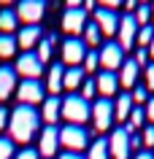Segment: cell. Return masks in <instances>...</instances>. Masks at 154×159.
<instances>
[{
  "label": "cell",
  "instance_id": "6da1fadb",
  "mask_svg": "<svg viewBox=\"0 0 154 159\" xmlns=\"http://www.w3.org/2000/svg\"><path fill=\"white\" fill-rule=\"evenodd\" d=\"M41 124V113L33 105H16V111H11L8 116V132L14 143H30L33 135L38 132Z\"/></svg>",
  "mask_w": 154,
  "mask_h": 159
},
{
  "label": "cell",
  "instance_id": "7a4b0ae2",
  "mask_svg": "<svg viewBox=\"0 0 154 159\" xmlns=\"http://www.w3.org/2000/svg\"><path fill=\"white\" fill-rule=\"evenodd\" d=\"M62 116L68 119V124H84L86 119L92 116V105L81 97V94H68L62 100Z\"/></svg>",
  "mask_w": 154,
  "mask_h": 159
},
{
  "label": "cell",
  "instance_id": "3957f363",
  "mask_svg": "<svg viewBox=\"0 0 154 159\" xmlns=\"http://www.w3.org/2000/svg\"><path fill=\"white\" fill-rule=\"evenodd\" d=\"M60 146L68 148L70 154H78V151H84L89 146V132H86L84 127H78V124L62 127L60 129Z\"/></svg>",
  "mask_w": 154,
  "mask_h": 159
},
{
  "label": "cell",
  "instance_id": "277c9868",
  "mask_svg": "<svg viewBox=\"0 0 154 159\" xmlns=\"http://www.w3.org/2000/svg\"><path fill=\"white\" fill-rule=\"evenodd\" d=\"M92 124H95V129L97 132H105L108 127H111V121H114V102L108 100V97H100V100H95V105H92Z\"/></svg>",
  "mask_w": 154,
  "mask_h": 159
},
{
  "label": "cell",
  "instance_id": "5b68a950",
  "mask_svg": "<svg viewBox=\"0 0 154 159\" xmlns=\"http://www.w3.org/2000/svg\"><path fill=\"white\" fill-rule=\"evenodd\" d=\"M14 70H16V75H25V81H38V75H41V70H43V62L38 59L35 51H25V54L16 59Z\"/></svg>",
  "mask_w": 154,
  "mask_h": 159
},
{
  "label": "cell",
  "instance_id": "8992f818",
  "mask_svg": "<svg viewBox=\"0 0 154 159\" xmlns=\"http://www.w3.org/2000/svg\"><path fill=\"white\" fill-rule=\"evenodd\" d=\"M86 51L89 49L84 46L81 38H65V41H62V62L70 65V67H78L81 62H84Z\"/></svg>",
  "mask_w": 154,
  "mask_h": 159
},
{
  "label": "cell",
  "instance_id": "52a82bcc",
  "mask_svg": "<svg viewBox=\"0 0 154 159\" xmlns=\"http://www.w3.org/2000/svg\"><path fill=\"white\" fill-rule=\"evenodd\" d=\"M97 57H100V67L103 70H108V73H114V70H119L122 62H124V51H122L119 43H105L100 51H97Z\"/></svg>",
  "mask_w": 154,
  "mask_h": 159
},
{
  "label": "cell",
  "instance_id": "ba28073f",
  "mask_svg": "<svg viewBox=\"0 0 154 159\" xmlns=\"http://www.w3.org/2000/svg\"><path fill=\"white\" fill-rule=\"evenodd\" d=\"M86 27V11L78 6V8H65L62 14V30L70 35V38H76L78 33H84Z\"/></svg>",
  "mask_w": 154,
  "mask_h": 159
},
{
  "label": "cell",
  "instance_id": "9c48e42d",
  "mask_svg": "<svg viewBox=\"0 0 154 159\" xmlns=\"http://www.w3.org/2000/svg\"><path fill=\"white\" fill-rule=\"evenodd\" d=\"M108 151H111L114 159H130V135L124 127H116L111 132V138H108Z\"/></svg>",
  "mask_w": 154,
  "mask_h": 159
},
{
  "label": "cell",
  "instance_id": "30bf717a",
  "mask_svg": "<svg viewBox=\"0 0 154 159\" xmlns=\"http://www.w3.org/2000/svg\"><path fill=\"white\" fill-rule=\"evenodd\" d=\"M119 46H122V51L124 49H133V43H135V38H138V22H135V16L133 14H124V16H119Z\"/></svg>",
  "mask_w": 154,
  "mask_h": 159
},
{
  "label": "cell",
  "instance_id": "8fae6325",
  "mask_svg": "<svg viewBox=\"0 0 154 159\" xmlns=\"http://www.w3.org/2000/svg\"><path fill=\"white\" fill-rule=\"evenodd\" d=\"M43 11H46V3H41V0H25V3H19V8H16V19H22L25 27H30L35 22H41Z\"/></svg>",
  "mask_w": 154,
  "mask_h": 159
},
{
  "label": "cell",
  "instance_id": "7c38bea8",
  "mask_svg": "<svg viewBox=\"0 0 154 159\" xmlns=\"http://www.w3.org/2000/svg\"><path fill=\"white\" fill-rule=\"evenodd\" d=\"M16 97H19V105H35V102L46 100L43 97V84L41 81H22L16 89Z\"/></svg>",
  "mask_w": 154,
  "mask_h": 159
},
{
  "label": "cell",
  "instance_id": "4fadbf2b",
  "mask_svg": "<svg viewBox=\"0 0 154 159\" xmlns=\"http://www.w3.org/2000/svg\"><path fill=\"white\" fill-rule=\"evenodd\" d=\"M60 148V127H43L41 129V143H38V154L51 159Z\"/></svg>",
  "mask_w": 154,
  "mask_h": 159
},
{
  "label": "cell",
  "instance_id": "5bb4252c",
  "mask_svg": "<svg viewBox=\"0 0 154 159\" xmlns=\"http://www.w3.org/2000/svg\"><path fill=\"white\" fill-rule=\"evenodd\" d=\"M95 25L100 27L103 35H114L116 30H119V16H116V11H108V8H95Z\"/></svg>",
  "mask_w": 154,
  "mask_h": 159
},
{
  "label": "cell",
  "instance_id": "9a60e30c",
  "mask_svg": "<svg viewBox=\"0 0 154 159\" xmlns=\"http://www.w3.org/2000/svg\"><path fill=\"white\" fill-rule=\"evenodd\" d=\"M46 127H57V119L62 116V100L60 97H46L43 100V111H41Z\"/></svg>",
  "mask_w": 154,
  "mask_h": 159
},
{
  "label": "cell",
  "instance_id": "2e32d148",
  "mask_svg": "<svg viewBox=\"0 0 154 159\" xmlns=\"http://www.w3.org/2000/svg\"><path fill=\"white\" fill-rule=\"evenodd\" d=\"M95 86L103 97H111L116 94V86H119V75L116 73H108V70H100V75L95 78Z\"/></svg>",
  "mask_w": 154,
  "mask_h": 159
},
{
  "label": "cell",
  "instance_id": "e0dca14e",
  "mask_svg": "<svg viewBox=\"0 0 154 159\" xmlns=\"http://www.w3.org/2000/svg\"><path fill=\"white\" fill-rule=\"evenodd\" d=\"M41 43V27L38 25H30V27H22L16 35V46H22L25 51H30L33 46Z\"/></svg>",
  "mask_w": 154,
  "mask_h": 159
},
{
  "label": "cell",
  "instance_id": "ac0fdd59",
  "mask_svg": "<svg viewBox=\"0 0 154 159\" xmlns=\"http://www.w3.org/2000/svg\"><path fill=\"white\" fill-rule=\"evenodd\" d=\"M16 89V70L14 67H0V100H8Z\"/></svg>",
  "mask_w": 154,
  "mask_h": 159
},
{
  "label": "cell",
  "instance_id": "d6986e66",
  "mask_svg": "<svg viewBox=\"0 0 154 159\" xmlns=\"http://www.w3.org/2000/svg\"><path fill=\"white\" fill-rule=\"evenodd\" d=\"M135 81H138V65L135 59H124L119 67V86L124 89H135Z\"/></svg>",
  "mask_w": 154,
  "mask_h": 159
},
{
  "label": "cell",
  "instance_id": "ffe728a7",
  "mask_svg": "<svg viewBox=\"0 0 154 159\" xmlns=\"http://www.w3.org/2000/svg\"><path fill=\"white\" fill-rule=\"evenodd\" d=\"M133 108H135V102H133L130 92H122L119 97H116V102H114V119H116V121H127Z\"/></svg>",
  "mask_w": 154,
  "mask_h": 159
},
{
  "label": "cell",
  "instance_id": "44dd1931",
  "mask_svg": "<svg viewBox=\"0 0 154 159\" xmlns=\"http://www.w3.org/2000/svg\"><path fill=\"white\" fill-rule=\"evenodd\" d=\"M62 75H65V67L62 62L49 67V81H46V89L51 92V97H57V92H62Z\"/></svg>",
  "mask_w": 154,
  "mask_h": 159
},
{
  "label": "cell",
  "instance_id": "7402d4cb",
  "mask_svg": "<svg viewBox=\"0 0 154 159\" xmlns=\"http://www.w3.org/2000/svg\"><path fill=\"white\" fill-rule=\"evenodd\" d=\"M81 81H84V67H68L65 70V75H62V89H78L81 86Z\"/></svg>",
  "mask_w": 154,
  "mask_h": 159
},
{
  "label": "cell",
  "instance_id": "603a6c76",
  "mask_svg": "<svg viewBox=\"0 0 154 159\" xmlns=\"http://www.w3.org/2000/svg\"><path fill=\"white\" fill-rule=\"evenodd\" d=\"M16 11L14 8H3L0 11V33L3 35H11L14 33V30H16Z\"/></svg>",
  "mask_w": 154,
  "mask_h": 159
},
{
  "label": "cell",
  "instance_id": "cb8c5ba5",
  "mask_svg": "<svg viewBox=\"0 0 154 159\" xmlns=\"http://www.w3.org/2000/svg\"><path fill=\"white\" fill-rule=\"evenodd\" d=\"M108 157H111V151H108V140L105 138H97L95 143H89L86 159H108Z\"/></svg>",
  "mask_w": 154,
  "mask_h": 159
},
{
  "label": "cell",
  "instance_id": "d4e9b609",
  "mask_svg": "<svg viewBox=\"0 0 154 159\" xmlns=\"http://www.w3.org/2000/svg\"><path fill=\"white\" fill-rule=\"evenodd\" d=\"M100 38H103V33H100V27L95 25V22H86V27H84V46H97L100 43Z\"/></svg>",
  "mask_w": 154,
  "mask_h": 159
},
{
  "label": "cell",
  "instance_id": "484cf974",
  "mask_svg": "<svg viewBox=\"0 0 154 159\" xmlns=\"http://www.w3.org/2000/svg\"><path fill=\"white\" fill-rule=\"evenodd\" d=\"M54 41H57V35H49V38H41V43H38V59H41L43 65L49 62V57H51V46H54Z\"/></svg>",
  "mask_w": 154,
  "mask_h": 159
},
{
  "label": "cell",
  "instance_id": "4316f807",
  "mask_svg": "<svg viewBox=\"0 0 154 159\" xmlns=\"http://www.w3.org/2000/svg\"><path fill=\"white\" fill-rule=\"evenodd\" d=\"M14 51H16V38L0 33V57L8 59V57H14Z\"/></svg>",
  "mask_w": 154,
  "mask_h": 159
},
{
  "label": "cell",
  "instance_id": "83f0119b",
  "mask_svg": "<svg viewBox=\"0 0 154 159\" xmlns=\"http://www.w3.org/2000/svg\"><path fill=\"white\" fill-rule=\"evenodd\" d=\"M135 22H138V27H146L149 22H152V6L149 3H138V8H135Z\"/></svg>",
  "mask_w": 154,
  "mask_h": 159
},
{
  "label": "cell",
  "instance_id": "f1b7e54d",
  "mask_svg": "<svg viewBox=\"0 0 154 159\" xmlns=\"http://www.w3.org/2000/svg\"><path fill=\"white\" fill-rule=\"evenodd\" d=\"M152 38H154V27H152V25L138 27V49H149Z\"/></svg>",
  "mask_w": 154,
  "mask_h": 159
},
{
  "label": "cell",
  "instance_id": "f546056e",
  "mask_svg": "<svg viewBox=\"0 0 154 159\" xmlns=\"http://www.w3.org/2000/svg\"><path fill=\"white\" fill-rule=\"evenodd\" d=\"M81 65H84V70H86V73H95V70L100 67V57H97V51H95V49H89Z\"/></svg>",
  "mask_w": 154,
  "mask_h": 159
},
{
  "label": "cell",
  "instance_id": "4dcf8cb0",
  "mask_svg": "<svg viewBox=\"0 0 154 159\" xmlns=\"http://www.w3.org/2000/svg\"><path fill=\"white\" fill-rule=\"evenodd\" d=\"M16 148H14V140L11 138H0V159H14Z\"/></svg>",
  "mask_w": 154,
  "mask_h": 159
},
{
  "label": "cell",
  "instance_id": "1f68e13d",
  "mask_svg": "<svg viewBox=\"0 0 154 159\" xmlns=\"http://www.w3.org/2000/svg\"><path fill=\"white\" fill-rule=\"evenodd\" d=\"M130 97H133V102H135V105H146V102H149V89L138 84L135 89H133V94H130Z\"/></svg>",
  "mask_w": 154,
  "mask_h": 159
},
{
  "label": "cell",
  "instance_id": "d6a6232c",
  "mask_svg": "<svg viewBox=\"0 0 154 159\" xmlns=\"http://www.w3.org/2000/svg\"><path fill=\"white\" fill-rule=\"evenodd\" d=\"M95 92H97V86H95V78L84 81V86H81V97H84L86 102H89V97H95Z\"/></svg>",
  "mask_w": 154,
  "mask_h": 159
},
{
  "label": "cell",
  "instance_id": "836d02e7",
  "mask_svg": "<svg viewBox=\"0 0 154 159\" xmlns=\"http://www.w3.org/2000/svg\"><path fill=\"white\" fill-rule=\"evenodd\" d=\"M135 65L138 67H146V65H149V49H138L135 51Z\"/></svg>",
  "mask_w": 154,
  "mask_h": 159
},
{
  "label": "cell",
  "instance_id": "e575fe53",
  "mask_svg": "<svg viewBox=\"0 0 154 159\" xmlns=\"http://www.w3.org/2000/svg\"><path fill=\"white\" fill-rule=\"evenodd\" d=\"M141 140H143V146H154V124L143 127V135H141Z\"/></svg>",
  "mask_w": 154,
  "mask_h": 159
},
{
  "label": "cell",
  "instance_id": "d590c367",
  "mask_svg": "<svg viewBox=\"0 0 154 159\" xmlns=\"http://www.w3.org/2000/svg\"><path fill=\"white\" fill-rule=\"evenodd\" d=\"M38 148H22L19 154H14V159H38Z\"/></svg>",
  "mask_w": 154,
  "mask_h": 159
},
{
  "label": "cell",
  "instance_id": "8d00e7d4",
  "mask_svg": "<svg viewBox=\"0 0 154 159\" xmlns=\"http://www.w3.org/2000/svg\"><path fill=\"white\" fill-rule=\"evenodd\" d=\"M146 89H154V62L146 65Z\"/></svg>",
  "mask_w": 154,
  "mask_h": 159
},
{
  "label": "cell",
  "instance_id": "74e56055",
  "mask_svg": "<svg viewBox=\"0 0 154 159\" xmlns=\"http://www.w3.org/2000/svg\"><path fill=\"white\" fill-rule=\"evenodd\" d=\"M143 108H146V119L154 124V97H149V102H146Z\"/></svg>",
  "mask_w": 154,
  "mask_h": 159
},
{
  "label": "cell",
  "instance_id": "f35d334b",
  "mask_svg": "<svg viewBox=\"0 0 154 159\" xmlns=\"http://www.w3.org/2000/svg\"><path fill=\"white\" fill-rule=\"evenodd\" d=\"M8 116H11L8 111H6V108H0V129H6V127H8Z\"/></svg>",
  "mask_w": 154,
  "mask_h": 159
},
{
  "label": "cell",
  "instance_id": "ab89813d",
  "mask_svg": "<svg viewBox=\"0 0 154 159\" xmlns=\"http://www.w3.org/2000/svg\"><path fill=\"white\" fill-rule=\"evenodd\" d=\"M133 159H154V154H152L149 148H141L138 154H133Z\"/></svg>",
  "mask_w": 154,
  "mask_h": 159
},
{
  "label": "cell",
  "instance_id": "60d3db41",
  "mask_svg": "<svg viewBox=\"0 0 154 159\" xmlns=\"http://www.w3.org/2000/svg\"><path fill=\"white\" fill-rule=\"evenodd\" d=\"M60 159H86V157H81V154H70V151H68V154H62Z\"/></svg>",
  "mask_w": 154,
  "mask_h": 159
},
{
  "label": "cell",
  "instance_id": "b9f144b4",
  "mask_svg": "<svg viewBox=\"0 0 154 159\" xmlns=\"http://www.w3.org/2000/svg\"><path fill=\"white\" fill-rule=\"evenodd\" d=\"M149 57H154V38H152V43H149Z\"/></svg>",
  "mask_w": 154,
  "mask_h": 159
},
{
  "label": "cell",
  "instance_id": "7bdbcfd3",
  "mask_svg": "<svg viewBox=\"0 0 154 159\" xmlns=\"http://www.w3.org/2000/svg\"><path fill=\"white\" fill-rule=\"evenodd\" d=\"M152 19H154V3H152Z\"/></svg>",
  "mask_w": 154,
  "mask_h": 159
}]
</instances>
